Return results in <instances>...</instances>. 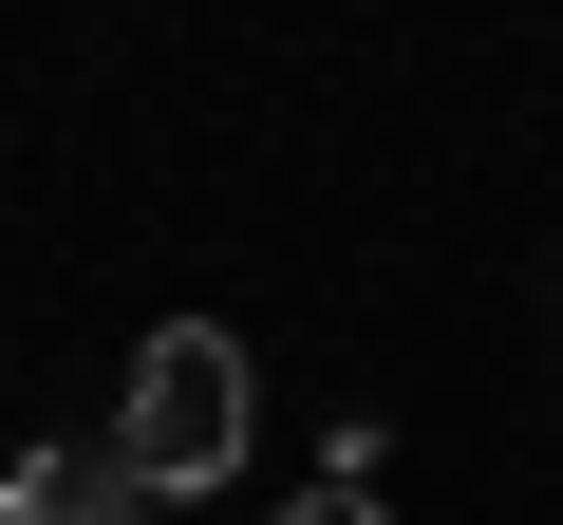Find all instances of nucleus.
Instances as JSON below:
<instances>
[{
    "label": "nucleus",
    "instance_id": "1",
    "mask_svg": "<svg viewBox=\"0 0 563 525\" xmlns=\"http://www.w3.org/2000/svg\"><path fill=\"white\" fill-rule=\"evenodd\" d=\"M244 338L225 320H151L132 338V394H113V450H132V488H225L244 469Z\"/></svg>",
    "mask_w": 563,
    "mask_h": 525
},
{
    "label": "nucleus",
    "instance_id": "2",
    "mask_svg": "<svg viewBox=\"0 0 563 525\" xmlns=\"http://www.w3.org/2000/svg\"><path fill=\"white\" fill-rule=\"evenodd\" d=\"M151 488H132V450H20L0 469V525H132Z\"/></svg>",
    "mask_w": 563,
    "mask_h": 525
},
{
    "label": "nucleus",
    "instance_id": "3",
    "mask_svg": "<svg viewBox=\"0 0 563 525\" xmlns=\"http://www.w3.org/2000/svg\"><path fill=\"white\" fill-rule=\"evenodd\" d=\"M282 525H376V488H301V506H282Z\"/></svg>",
    "mask_w": 563,
    "mask_h": 525
}]
</instances>
